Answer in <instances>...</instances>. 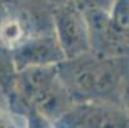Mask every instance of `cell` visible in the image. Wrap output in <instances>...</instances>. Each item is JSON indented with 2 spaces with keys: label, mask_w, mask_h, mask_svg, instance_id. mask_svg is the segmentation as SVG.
Masks as SVG:
<instances>
[{
  "label": "cell",
  "mask_w": 129,
  "mask_h": 128,
  "mask_svg": "<svg viewBox=\"0 0 129 128\" xmlns=\"http://www.w3.org/2000/svg\"><path fill=\"white\" fill-rule=\"evenodd\" d=\"M129 58H107L88 51L58 64L59 77L74 103L109 101L120 105Z\"/></svg>",
  "instance_id": "1"
},
{
  "label": "cell",
  "mask_w": 129,
  "mask_h": 128,
  "mask_svg": "<svg viewBox=\"0 0 129 128\" xmlns=\"http://www.w3.org/2000/svg\"><path fill=\"white\" fill-rule=\"evenodd\" d=\"M51 0H0V53H12L36 36L54 33Z\"/></svg>",
  "instance_id": "2"
},
{
  "label": "cell",
  "mask_w": 129,
  "mask_h": 128,
  "mask_svg": "<svg viewBox=\"0 0 129 128\" xmlns=\"http://www.w3.org/2000/svg\"><path fill=\"white\" fill-rule=\"evenodd\" d=\"M54 33L65 59L91 51L89 30L84 10L67 0L54 3Z\"/></svg>",
  "instance_id": "3"
},
{
  "label": "cell",
  "mask_w": 129,
  "mask_h": 128,
  "mask_svg": "<svg viewBox=\"0 0 129 128\" xmlns=\"http://www.w3.org/2000/svg\"><path fill=\"white\" fill-rule=\"evenodd\" d=\"M52 128H129V115L115 103H74Z\"/></svg>",
  "instance_id": "4"
},
{
  "label": "cell",
  "mask_w": 129,
  "mask_h": 128,
  "mask_svg": "<svg viewBox=\"0 0 129 128\" xmlns=\"http://www.w3.org/2000/svg\"><path fill=\"white\" fill-rule=\"evenodd\" d=\"M91 51L100 57L129 58V31L119 27L109 10H87Z\"/></svg>",
  "instance_id": "5"
},
{
  "label": "cell",
  "mask_w": 129,
  "mask_h": 128,
  "mask_svg": "<svg viewBox=\"0 0 129 128\" xmlns=\"http://www.w3.org/2000/svg\"><path fill=\"white\" fill-rule=\"evenodd\" d=\"M65 60V55L55 33L36 36L12 53V62L15 72L33 67L58 65Z\"/></svg>",
  "instance_id": "6"
},
{
  "label": "cell",
  "mask_w": 129,
  "mask_h": 128,
  "mask_svg": "<svg viewBox=\"0 0 129 128\" xmlns=\"http://www.w3.org/2000/svg\"><path fill=\"white\" fill-rule=\"evenodd\" d=\"M109 14L119 27L129 31V0H115Z\"/></svg>",
  "instance_id": "7"
},
{
  "label": "cell",
  "mask_w": 129,
  "mask_h": 128,
  "mask_svg": "<svg viewBox=\"0 0 129 128\" xmlns=\"http://www.w3.org/2000/svg\"><path fill=\"white\" fill-rule=\"evenodd\" d=\"M61 2V0H56ZM55 2V3H56ZM73 4H76L82 10H110L115 0H67Z\"/></svg>",
  "instance_id": "8"
},
{
  "label": "cell",
  "mask_w": 129,
  "mask_h": 128,
  "mask_svg": "<svg viewBox=\"0 0 129 128\" xmlns=\"http://www.w3.org/2000/svg\"><path fill=\"white\" fill-rule=\"evenodd\" d=\"M0 128H19L12 115L0 106Z\"/></svg>",
  "instance_id": "9"
},
{
  "label": "cell",
  "mask_w": 129,
  "mask_h": 128,
  "mask_svg": "<svg viewBox=\"0 0 129 128\" xmlns=\"http://www.w3.org/2000/svg\"><path fill=\"white\" fill-rule=\"evenodd\" d=\"M120 105L124 108V110H125V112L128 113V115H129V69H128V72H126L125 81H124V86H123V91H121Z\"/></svg>",
  "instance_id": "10"
},
{
  "label": "cell",
  "mask_w": 129,
  "mask_h": 128,
  "mask_svg": "<svg viewBox=\"0 0 129 128\" xmlns=\"http://www.w3.org/2000/svg\"><path fill=\"white\" fill-rule=\"evenodd\" d=\"M51 2H52V3H55V2H56V0H51Z\"/></svg>",
  "instance_id": "11"
}]
</instances>
